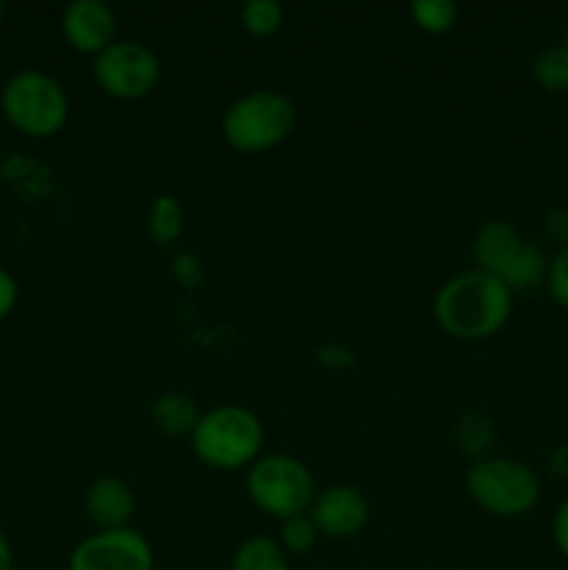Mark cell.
<instances>
[{"label": "cell", "mask_w": 568, "mask_h": 570, "mask_svg": "<svg viewBox=\"0 0 568 570\" xmlns=\"http://www.w3.org/2000/svg\"><path fill=\"white\" fill-rule=\"evenodd\" d=\"M512 298L516 295L501 278L471 267V271L451 276L434 293L432 315L449 337L462 340V343H479L507 326L512 315Z\"/></svg>", "instance_id": "cell-1"}, {"label": "cell", "mask_w": 568, "mask_h": 570, "mask_svg": "<svg viewBox=\"0 0 568 570\" xmlns=\"http://www.w3.org/2000/svg\"><path fill=\"white\" fill-rule=\"evenodd\" d=\"M189 445L206 468L223 473L248 471L262 456L265 426L248 406L221 404L200 412L198 423L189 434Z\"/></svg>", "instance_id": "cell-2"}, {"label": "cell", "mask_w": 568, "mask_h": 570, "mask_svg": "<svg viewBox=\"0 0 568 570\" xmlns=\"http://www.w3.org/2000/svg\"><path fill=\"white\" fill-rule=\"evenodd\" d=\"M295 106L278 89H251L226 106L221 120L223 139L239 154L273 150L290 137Z\"/></svg>", "instance_id": "cell-3"}, {"label": "cell", "mask_w": 568, "mask_h": 570, "mask_svg": "<svg viewBox=\"0 0 568 570\" xmlns=\"http://www.w3.org/2000/svg\"><path fill=\"white\" fill-rule=\"evenodd\" d=\"M245 493L251 504L278 523L310 512L317 488L310 468L290 454H262L245 471Z\"/></svg>", "instance_id": "cell-4"}, {"label": "cell", "mask_w": 568, "mask_h": 570, "mask_svg": "<svg viewBox=\"0 0 568 570\" xmlns=\"http://www.w3.org/2000/svg\"><path fill=\"white\" fill-rule=\"evenodd\" d=\"M466 490L484 512L496 518H521L540 501V479L512 456H482L466 471Z\"/></svg>", "instance_id": "cell-5"}, {"label": "cell", "mask_w": 568, "mask_h": 570, "mask_svg": "<svg viewBox=\"0 0 568 570\" xmlns=\"http://www.w3.org/2000/svg\"><path fill=\"white\" fill-rule=\"evenodd\" d=\"M3 111L17 131L28 137H53L70 117V98L48 72L22 70L6 81Z\"/></svg>", "instance_id": "cell-6"}, {"label": "cell", "mask_w": 568, "mask_h": 570, "mask_svg": "<svg viewBox=\"0 0 568 570\" xmlns=\"http://www.w3.org/2000/svg\"><path fill=\"white\" fill-rule=\"evenodd\" d=\"M92 76L109 98L139 100L156 89L161 65L148 45L137 39H115L104 53L95 56Z\"/></svg>", "instance_id": "cell-7"}, {"label": "cell", "mask_w": 568, "mask_h": 570, "mask_svg": "<svg viewBox=\"0 0 568 570\" xmlns=\"http://www.w3.org/2000/svg\"><path fill=\"white\" fill-rule=\"evenodd\" d=\"M156 557L137 529H98L72 549L67 570H154Z\"/></svg>", "instance_id": "cell-8"}, {"label": "cell", "mask_w": 568, "mask_h": 570, "mask_svg": "<svg viewBox=\"0 0 568 570\" xmlns=\"http://www.w3.org/2000/svg\"><path fill=\"white\" fill-rule=\"evenodd\" d=\"M310 518L321 538L349 540L360 534L371 521V504L354 484H332L321 490L310 507Z\"/></svg>", "instance_id": "cell-9"}, {"label": "cell", "mask_w": 568, "mask_h": 570, "mask_svg": "<svg viewBox=\"0 0 568 570\" xmlns=\"http://www.w3.org/2000/svg\"><path fill=\"white\" fill-rule=\"evenodd\" d=\"M61 33L72 50L98 56L115 42L117 17L104 0H72L61 14Z\"/></svg>", "instance_id": "cell-10"}, {"label": "cell", "mask_w": 568, "mask_h": 570, "mask_svg": "<svg viewBox=\"0 0 568 570\" xmlns=\"http://www.w3.org/2000/svg\"><path fill=\"white\" fill-rule=\"evenodd\" d=\"M134 510H137L134 490L120 476H98L84 493V512L98 529H126Z\"/></svg>", "instance_id": "cell-11"}, {"label": "cell", "mask_w": 568, "mask_h": 570, "mask_svg": "<svg viewBox=\"0 0 568 570\" xmlns=\"http://www.w3.org/2000/svg\"><path fill=\"white\" fill-rule=\"evenodd\" d=\"M527 239L518 234V228L507 220H488L477 228L473 234V265L477 271L490 273V276L501 278V273L510 267V262L516 259V254L521 250V245Z\"/></svg>", "instance_id": "cell-12"}, {"label": "cell", "mask_w": 568, "mask_h": 570, "mask_svg": "<svg viewBox=\"0 0 568 570\" xmlns=\"http://www.w3.org/2000/svg\"><path fill=\"white\" fill-rule=\"evenodd\" d=\"M150 417H154L156 429L167 438H189L198 423L200 410L195 399L182 390H167L150 406Z\"/></svg>", "instance_id": "cell-13"}, {"label": "cell", "mask_w": 568, "mask_h": 570, "mask_svg": "<svg viewBox=\"0 0 568 570\" xmlns=\"http://www.w3.org/2000/svg\"><path fill=\"white\" fill-rule=\"evenodd\" d=\"M546 273H549V256L532 243H523L521 250L516 254V259L510 262L505 273H501V282L510 287V293H527V289L540 287L546 284Z\"/></svg>", "instance_id": "cell-14"}, {"label": "cell", "mask_w": 568, "mask_h": 570, "mask_svg": "<svg viewBox=\"0 0 568 570\" xmlns=\"http://www.w3.org/2000/svg\"><path fill=\"white\" fill-rule=\"evenodd\" d=\"M228 570H290V557L273 538H256L243 540L232 557Z\"/></svg>", "instance_id": "cell-15"}, {"label": "cell", "mask_w": 568, "mask_h": 570, "mask_svg": "<svg viewBox=\"0 0 568 570\" xmlns=\"http://www.w3.org/2000/svg\"><path fill=\"white\" fill-rule=\"evenodd\" d=\"M493 440H496V429L484 412L471 410V412H462V415L457 417L454 443L462 454L471 456V462L488 456V451L493 449Z\"/></svg>", "instance_id": "cell-16"}, {"label": "cell", "mask_w": 568, "mask_h": 570, "mask_svg": "<svg viewBox=\"0 0 568 570\" xmlns=\"http://www.w3.org/2000/svg\"><path fill=\"white\" fill-rule=\"evenodd\" d=\"M184 223H187V215H184V206L176 195L165 193L150 204L148 234L159 245L176 243V239L184 234Z\"/></svg>", "instance_id": "cell-17"}, {"label": "cell", "mask_w": 568, "mask_h": 570, "mask_svg": "<svg viewBox=\"0 0 568 570\" xmlns=\"http://www.w3.org/2000/svg\"><path fill=\"white\" fill-rule=\"evenodd\" d=\"M532 78L546 92H568V48L566 42L549 45L532 59Z\"/></svg>", "instance_id": "cell-18"}, {"label": "cell", "mask_w": 568, "mask_h": 570, "mask_svg": "<svg viewBox=\"0 0 568 570\" xmlns=\"http://www.w3.org/2000/svg\"><path fill=\"white\" fill-rule=\"evenodd\" d=\"M410 17L421 31L445 33L457 26L460 9L454 0H412Z\"/></svg>", "instance_id": "cell-19"}, {"label": "cell", "mask_w": 568, "mask_h": 570, "mask_svg": "<svg viewBox=\"0 0 568 570\" xmlns=\"http://www.w3.org/2000/svg\"><path fill=\"white\" fill-rule=\"evenodd\" d=\"M239 22L251 37H271L284 26V6L278 0H248L239 9Z\"/></svg>", "instance_id": "cell-20"}, {"label": "cell", "mask_w": 568, "mask_h": 570, "mask_svg": "<svg viewBox=\"0 0 568 570\" xmlns=\"http://www.w3.org/2000/svg\"><path fill=\"white\" fill-rule=\"evenodd\" d=\"M278 546L284 549V554H310L312 549L317 546V540H321V532H317V527L312 523L310 512H304V515H295V518H287V521L278 523Z\"/></svg>", "instance_id": "cell-21"}, {"label": "cell", "mask_w": 568, "mask_h": 570, "mask_svg": "<svg viewBox=\"0 0 568 570\" xmlns=\"http://www.w3.org/2000/svg\"><path fill=\"white\" fill-rule=\"evenodd\" d=\"M546 289L555 298V304L568 309V243L551 254L549 273H546Z\"/></svg>", "instance_id": "cell-22"}, {"label": "cell", "mask_w": 568, "mask_h": 570, "mask_svg": "<svg viewBox=\"0 0 568 570\" xmlns=\"http://www.w3.org/2000/svg\"><path fill=\"white\" fill-rule=\"evenodd\" d=\"M551 538H555L557 551L568 560V495L560 501L555 512V521H551Z\"/></svg>", "instance_id": "cell-23"}, {"label": "cell", "mask_w": 568, "mask_h": 570, "mask_svg": "<svg viewBox=\"0 0 568 570\" xmlns=\"http://www.w3.org/2000/svg\"><path fill=\"white\" fill-rule=\"evenodd\" d=\"M546 234L555 239L557 248L568 243V209H555L546 215Z\"/></svg>", "instance_id": "cell-24"}, {"label": "cell", "mask_w": 568, "mask_h": 570, "mask_svg": "<svg viewBox=\"0 0 568 570\" xmlns=\"http://www.w3.org/2000/svg\"><path fill=\"white\" fill-rule=\"evenodd\" d=\"M17 304V282L6 267H0V321L14 309Z\"/></svg>", "instance_id": "cell-25"}, {"label": "cell", "mask_w": 568, "mask_h": 570, "mask_svg": "<svg viewBox=\"0 0 568 570\" xmlns=\"http://www.w3.org/2000/svg\"><path fill=\"white\" fill-rule=\"evenodd\" d=\"M549 471L557 476H568V445H557L549 454Z\"/></svg>", "instance_id": "cell-26"}, {"label": "cell", "mask_w": 568, "mask_h": 570, "mask_svg": "<svg viewBox=\"0 0 568 570\" xmlns=\"http://www.w3.org/2000/svg\"><path fill=\"white\" fill-rule=\"evenodd\" d=\"M14 568V551H11L9 538L0 532V570H11Z\"/></svg>", "instance_id": "cell-27"}, {"label": "cell", "mask_w": 568, "mask_h": 570, "mask_svg": "<svg viewBox=\"0 0 568 570\" xmlns=\"http://www.w3.org/2000/svg\"><path fill=\"white\" fill-rule=\"evenodd\" d=\"M0 22H3V3H0Z\"/></svg>", "instance_id": "cell-28"}, {"label": "cell", "mask_w": 568, "mask_h": 570, "mask_svg": "<svg viewBox=\"0 0 568 570\" xmlns=\"http://www.w3.org/2000/svg\"><path fill=\"white\" fill-rule=\"evenodd\" d=\"M562 42H566V48H568V33H566V39H562Z\"/></svg>", "instance_id": "cell-29"}]
</instances>
